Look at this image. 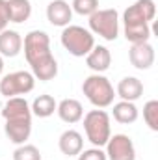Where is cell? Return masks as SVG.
Returning a JSON list of instances; mask_svg holds the SVG:
<instances>
[{"label": "cell", "instance_id": "cell-9", "mask_svg": "<svg viewBox=\"0 0 158 160\" xmlns=\"http://www.w3.org/2000/svg\"><path fill=\"white\" fill-rule=\"evenodd\" d=\"M128 60L136 69L147 71L155 65V47L149 41L147 43H134L128 50Z\"/></svg>", "mask_w": 158, "mask_h": 160}, {"label": "cell", "instance_id": "cell-10", "mask_svg": "<svg viewBox=\"0 0 158 160\" xmlns=\"http://www.w3.org/2000/svg\"><path fill=\"white\" fill-rule=\"evenodd\" d=\"M47 19L52 26H60L65 28L69 26L71 19H73V9L69 6V2L65 0H52L47 6Z\"/></svg>", "mask_w": 158, "mask_h": 160}, {"label": "cell", "instance_id": "cell-2", "mask_svg": "<svg viewBox=\"0 0 158 160\" xmlns=\"http://www.w3.org/2000/svg\"><path fill=\"white\" fill-rule=\"evenodd\" d=\"M60 41L63 45V48L75 56V58H84L89 54V50L95 47V36L84 28V26H77V24H69L63 28Z\"/></svg>", "mask_w": 158, "mask_h": 160}, {"label": "cell", "instance_id": "cell-27", "mask_svg": "<svg viewBox=\"0 0 158 160\" xmlns=\"http://www.w3.org/2000/svg\"><path fill=\"white\" fill-rule=\"evenodd\" d=\"M2 71H4V60H2V56H0V75H2Z\"/></svg>", "mask_w": 158, "mask_h": 160}, {"label": "cell", "instance_id": "cell-26", "mask_svg": "<svg viewBox=\"0 0 158 160\" xmlns=\"http://www.w3.org/2000/svg\"><path fill=\"white\" fill-rule=\"evenodd\" d=\"M7 22H9V15H7V2H6V0H0V32L7 28Z\"/></svg>", "mask_w": 158, "mask_h": 160}, {"label": "cell", "instance_id": "cell-3", "mask_svg": "<svg viewBox=\"0 0 158 160\" xmlns=\"http://www.w3.org/2000/svg\"><path fill=\"white\" fill-rule=\"evenodd\" d=\"M84 130H86L87 140L93 143V147H104L112 136L108 112H104L102 108L89 110L84 116Z\"/></svg>", "mask_w": 158, "mask_h": 160}, {"label": "cell", "instance_id": "cell-23", "mask_svg": "<svg viewBox=\"0 0 158 160\" xmlns=\"http://www.w3.org/2000/svg\"><path fill=\"white\" fill-rule=\"evenodd\" d=\"M13 160H41V153L36 145L22 143L13 151Z\"/></svg>", "mask_w": 158, "mask_h": 160}, {"label": "cell", "instance_id": "cell-7", "mask_svg": "<svg viewBox=\"0 0 158 160\" xmlns=\"http://www.w3.org/2000/svg\"><path fill=\"white\" fill-rule=\"evenodd\" d=\"M156 15V4L155 0H136L132 6H128L123 13V24L125 26H136V24H149Z\"/></svg>", "mask_w": 158, "mask_h": 160}, {"label": "cell", "instance_id": "cell-16", "mask_svg": "<svg viewBox=\"0 0 158 160\" xmlns=\"http://www.w3.org/2000/svg\"><path fill=\"white\" fill-rule=\"evenodd\" d=\"M116 93L123 101L134 102V101H138L143 95V84H141V80L136 78V77H125V78L119 80Z\"/></svg>", "mask_w": 158, "mask_h": 160}, {"label": "cell", "instance_id": "cell-5", "mask_svg": "<svg viewBox=\"0 0 158 160\" xmlns=\"http://www.w3.org/2000/svg\"><path fill=\"white\" fill-rule=\"evenodd\" d=\"M36 78L28 71H15L9 75H4L0 80V93L9 99V97H21L26 95L34 89Z\"/></svg>", "mask_w": 158, "mask_h": 160}, {"label": "cell", "instance_id": "cell-13", "mask_svg": "<svg viewBox=\"0 0 158 160\" xmlns=\"http://www.w3.org/2000/svg\"><path fill=\"white\" fill-rule=\"evenodd\" d=\"M86 63H87V67H89L93 73L102 75L104 71L110 69L112 54H110V50H108L104 45H95V47L89 50V54L86 56Z\"/></svg>", "mask_w": 158, "mask_h": 160}, {"label": "cell", "instance_id": "cell-12", "mask_svg": "<svg viewBox=\"0 0 158 160\" xmlns=\"http://www.w3.org/2000/svg\"><path fill=\"white\" fill-rule=\"evenodd\" d=\"M2 118L9 119H32L30 104L24 97H9L2 108Z\"/></svg>", "mask_w": 158, "mask_h": 160}, {"label": "cell", "instance_id": "cell-1", "mask_svg": "<svg viewBox=\"0 0 158 160\" xmlns=\"http://www.w3.org/2000/svg\"><path fill=\"white\" fill-rule=\"evenodd\" d=\"M82 93L86 95V99L95 106V108H108L114 104V97H116V89L112 86V82L106 78L104 75H89L82 84Z\"/></svg>", "mask_w": 158, "mask_h": 160}, {"label": "cell", "instance_id": "cell-15", "mask_svg": "<svg viewBox=\"0 0 158 160\" xmlns=\"http://www.w3.org/2000/svg\"><path fill=\"white\" fill-rule=\"evenodd\" d=\"M22 50V38L15 30H2L0 32V56L15 58Z\"/></svg>", "mask_w": 158, "mask_h": 160}, {"label": "cell", "instance_id": "cell-22", "mask_svg": "<svg viewBox=\"0 0 158 160\" xmlns=\"http://www.w3.org/2000/svg\"><path fill=\"white\" fill-rule=\"evenodd\" d=\"M143 119L151 130H158V101H147L143 106Z\"/></svg>", "mask_w": 158, "mask_h": 160}, {"label": "cell", "instance_id": "cell-4", "mask_svg": "<svg viewBox=\"0 0 158 160\" xmlns=\"http://www.w3.org/2000/svg\"><path fill=\"white\" fill-rule=\"evenodd\" d=\"M89 32L106 41H116L119 36V13L116 9H97L89 15Z\"/></svg>", "mask_w": 158, "mask_h": 160}, {"label": "cell", "instance_id": "cell-14", "mask_svg": "<svg viewBox=\"0 0 158 160\" xmlns=\"http://www.w3.org/2000/svg\"><path fill=\"white\" fill-rule=\"evenodd\" d=\"M58 147L65 157H78V153L84 149V138L78 130H65L62 132L60 140H58Z\"/></svg>", "mask_w": 158, "mask_h": 160}, {"label": "cell", "instance_id": "cell-8", "mask_svg": "<svg viewBox=\"0 0 158 160\" xmlns=\"http://www.w3.org/2000/svg\"><path fill=\"white\" fill-rule=\"evenodd\" d=\"M106 158L108 160H136V147L130 136L114 134L106 142Z\"/></svg>", "mask_w": 158, "mask_h": 160}, {"label": "cell", "instance_id": "cell-20", "mask_svg": "<svg viewBox=\"0 0 158 160\" xmlns=\"http://www.w3.org/2000/svg\"><path fill=\"white\" fill-rule=\"evenodd\" d=\"M112 116L117 123H123V125H130L138 119L140 112L136 108L134 102H128V101H121V102H116L114 104V110H112Z\"/></svg>", "mask_w": 158, "mask_h": 160}, {"label": "cell", "instance_id": "cell-25", "mask_svg": "<svg viewBox=\"0 0 158 160\" xmlns=\"http://www.w3.org/2000/svg\"><path fill=\"white\" fill-rule=\"evenodd\" d=\"M77 160H108V158H106V153L101 147H91V149L80 151Z\"/></svg>", "mask_w": 158, "mask_h": 160}, {"label": "cell", "instance_id": "cell-6", "mask_svg": "<svg viewBox=\"0 0 158 160\" xmlns=\"http://www.w3.org/2000/svg\"><path fill=\"white\" fill-rule=\"evenodd\" d=\"M22 45H24V58H26V62L30 65L52 56V52H50V38L43 30L28 32Z\"/></svg>", "mask_w": 158, "mask_h": 160}, {"label": "cell", "instance_id": "cell-11", "mask_svg": "<svg viewBox=\"0 0 158 160\" xmlns=\"http://www.w3.org/2000/svg\"><path fill=\"white\" fill-rule=\"evenodd\" d=\"M4 132L7 140L15 145L26 143V140L32 134V119H9L4 125Z\"/></svg>", "mask_w": 158, "mask_h": 160}, {"label": "cell", "instance_id": "cell-17", "mask_svg": "<svg viewBox=\"0 0 158 160\" xmlns=\"http://www.w3.org/2000/svg\"><path fill=\"white\" fill-rule=\"evenodd\" d=\"M56 112L60 116V119L73 125V123H78L82 118H84V108L80 104V101L77 99H63L58 102L56 106Z\"/></svg>", "mask_w": 158, "mask_h": 160}, {"label": "cell", "instance_id": "cell-19", "mask_svg": "<svg viewBox=\"0 0 158 160\" xmlns=\"http://www.w3.org/2000/svg\"><path fill=\"white\" fill-rule=\"evenodd\" d=\"M30 67H32L34 78L41 80V82H48V80L56 78V75H58V62H56L54 56H48V58L41 60V62L30 65Z\"/></svg>", "mask_w": 158, "mask_h": 160}, {"label": "cell", "instance_id": "cell-21", "mask_svg": "<svg viewBox=\"0 0 158 160\" xmlns=\"http://www.w3.org/2000/svg\"><path fill=\"white\" fill-rule=\"evenodd\" d=\"M56 106H58L56 99H54L52 95H47V93H45V95H39V97L34 99L30 110H32V116H37V118H50V116L56 112Z\"/></svg>", "mask_w": 158, "mask_h": 160}, {"label": "cell", "instance_id": "cell-18", "mask_svg": "<svg viewBox=\"0 0 158 160\" xmlns=\"http://www.w3.org/2000/svg\"><path fill=\"white\" fill-rule=\"evenodd\" d=\"M7 2V15L9 22H24L32 15V2L30 0H6Z\"/></svg>", "mask_w": 158, "mask_h": 160}, {"label": "cell", "instance_id": "cell-24", "mask_svg": "<svg viewBox=\"0 0 158 160\" xmlns=\"http://www.w3.org/2000/svg\"><path fill=\"white\" fill-rule=\"evenodd\" d=\"M71 9L82 17H89L99 9V0H73Z\"/></svg>", "mask_w": 158, "mask_h": 160}]
</instances>
